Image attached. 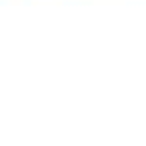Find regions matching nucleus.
I'll return each instance as SVG.
<instances>
[]
</instances>
